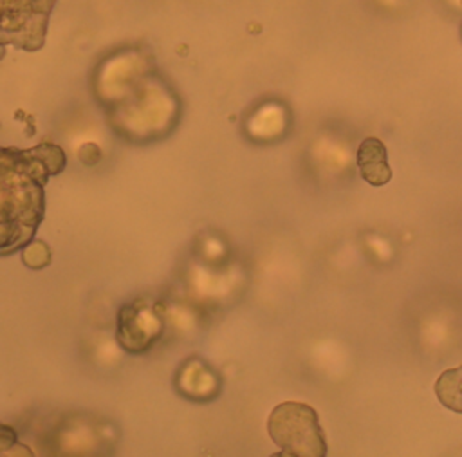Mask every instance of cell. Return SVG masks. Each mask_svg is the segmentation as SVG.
<instances>
[{
	"label": "cell",
	"mask_w": 462,
	"mask_h": 457,
	"mask_svg": "<svg viewBox=\"0 0 462 457\" xmlns=\"http://www.w3.org/2000/svg\"><path fill=\"white\" fill-rule=\"evenodd\" d=\"M269 457H298V455H294V453H289V452H283V450H280V452H276V453H273V455H269Z\"/></svg>",
	"instance_id": "9"
},
{
	"label": "cell",
	"mask_w": 462,
	"mask_h": 457,
	"mask_svg": "<svg viewBox=\"0 0 462 457\" xmlns=\"http://www.w3.org/2000/svg\"><path fill=\"white\" fill-rule=\"evenodd\" d=\"M56 0H0V58L7 45L36 51L43 45Z\"/></svg>",
	"instance_id": "2"
},
{
	"label": "cell",
	"mask_w": 462,
	"mask_h": 457,
	"mask_svg": "<svg viewBox=\"0 0 462 457\" xmlns=\"http://www.w3.org/2000/svg\"><path fill=\"white\" fill-rule=\"evenodd\" d=\"M22 260L32 269H42L51 262V251L45 242L32 240L22 249Z\"/></svg>",
	"instance_id": "8"
},
{
	"label": "cell",
	"mask_w": 462,
	"mask_h": 457,
	"mask_svg": "<svg viewBox=\"0 0 462 457\" xmlns=\"http://www.w3.org/2000/svg\"><path fill=\"white\" fill-rule=\"evenodd\" d=\"M164 320L150 300H134L117 312V343L132 354L146 352L161 338Z\"/></svg>",
	"instance_id": "3"
},
{
	"label": "cell",
	"mask_w": 462,
	"mask_h": 457,
	"mask_svg": "<svg viewBox=\"0 0 462 457\" xmlns=\"http://www.w3.org/2000/svg\"><path fill=\"white\" fill-rule=\"evenodd\" d=\"M357 166L361 175L372 186H383L390 181L392 170L386 157V148L377 137H366L357 148Z\"/></svg>",
	"instance_id": "5"
},
{
	"label": "cell",
	"mask_w": 462,
	"mask_h": 457,
	"mask_svg": "<svg viewBox=\"0 0 462 457\" xmlns=\"http://www.w3.org/2000/svg\"><path fill=\"white\" fill-rule=\"evenodd\" d=\"M437 399L449 410L462 414V365L444 370L435 381Z\"/></svg>",
	"instance_id": "6"
},
{
	"label": "cell",
	"mask_w": 462,
	"mask_h": 457,
	"mask_svg": "<svg viewBox=\"0 0 462 457\" xmlns=\"http://www.w3.org/2000/svg\"><path fill=\"white\" fill-rule=\"evenodd\" d=\"M269 437L283 452L298 457H325L327 441L312 406L300 401H285L273 408L267 419Z\"/></svg>",
	"instance_id": "1"
},
{
	"label": "cell",
	"mask_w": 462,
	"mask_h": 457,
	"mask_svg": "<svg viewBox=\"0 0 462 457\" xmlns=\"http://www.w3.org/2000/svg\"><path fill=\"white\" fill-rule=\"evenodd\" d=\"M0 457H34V453L27 444L18 441L13 426L0 424Z\"/></svg>",
	"instance_id": "7"
},
{
	"label": "cell",
	"mask_w": 462,
	"mask_h": 457,
	"mask_svg": "<svg viewBox=\"0 0 462 457\" xmlns=\"http://www.w3.org/2000/svg\"><path fill=\"white\" fill-rule=\"evenodd\" d=\"M29 168V150L0 146V229Z\"/></svg>",
	"instance_id": "4"
}]
</instances>
